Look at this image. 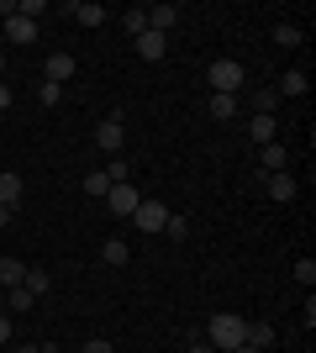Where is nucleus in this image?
Wrapping results in <instances>:
<instances>
[{
	"label": "nucleus",
	"instance_id": "f257e3e1",
	"mask_svg": "<svg viewBox=\"0 0 316 353\" xmlns=\"http://www.w3.org/2000/svg\"><path fill=\"white\" fill-rule=\"evenodd\" d=\"M242 332H248V316H238V311H216L206 322V343L216 353H232V348H242Z\"/></svg>",
	"mask_w": 316,
	"mask_h": 353
},
{
	"label": "nucleus",
	"instance_id": "f03ea898",
	"mask_svg": "<svg viewBox=\"0 0 316 353\" xmlns=\"http://www.w3.org/2000/svg\"><path fill=\"white\" fill-rule=\"evenodd\" d=\"M206 79H211V95H238V90L248 85V69H242L238 59H216L206 69Z\"/></svg>",
	"mask_w": 316,
	"mask_h": 353
},
{
	"label": "nucleus",
	"instance_id": "7ed1b4c3",
	"mask_svg": "<svg viewBox=\"0 0 316 353\" xmlns=\"http://www.w3.org/2000/svg\"><path fill=\"white\" fill-rule=\"evenodd\" d=\"M132 221H137V232H164V221H169V206H164V201H137Z\"/></svg>",
	"mask_w": 316,
	"mask_h": 353
},
{
	"label": "nucleus",
	"instance_id": "20e7f679",
	"mask_svg": "<svg viewBox=\"0 0 316 353\" xmlns=\"http://www.w3.org/2000/svg\"><path fill=\"white\" fill-rule=\"evenodd\" d=\"M121 143H127V127H121V117H105L101 127H95V148L116 159V153H121Z\"/></svg>",
	"mask_w": 316,
	"mask_h": 353
},
{
	"label": "nucleus",
	"instance_id": "39448f33",
	"mask_svg": "<svg viewBox=\"0 0 316 353\" xmlns=\"http://www.w3.org/2000/svg\"><path fill=\"white\" fill-rule=\"evenodd\" d=\"M137 201H143V195H137V185H111V190H105V206H111V216H132Z\"/></svg>",
	"mask_w": 316,
	"mask_h": 353
},
{
	"label": "nucleus",
	"instance_id": "423d86ee",
	"mask_svg": "<svg viewBox=\"0 0 316 353\" xmlns=\"http://www.w3.org/2000/svg\"><path fill=\"white\" fill-rule=\"evenodd\" d=\"M174 27H180V6H148V32L169 37Z\"/></svg>",
	"mask_w": 316,
	"mask_h": 353
},
{
	"label": "nucleus",
	"instance_id": "0eeeda50",
	"mask_svg": "<svg viewBox=\"0 0 316 353\" xmlns=\"http://www.w3.org/2000/svg\"><path fill=\"white\" fill-rule=\"evenodd\" d=\"M74 69H79L74 53H53V59H48V85H63V79H74Z\"/></svg>",
	"mask_w": 316,
	"mask_h": 353
},
{
	"label": "nucleus",
	"instance_id": "6e6552de",
	"mask_svg": "<svg viewBox=\"0 0 316 353\" xmlns=\"http://www.w3.org/2000/svg\"><path fill=\"white\" fill-rule=\"evenodd\" d=\"M306 90H311V79H306V69H285L280 74V90H274V95H280V101H295V95H306Z\"/></svg>",
	"mask_w": 316,
	"mask_h": 353
},
{
	"label": "nucleus",
	"instance_id": "1a4fd4ad",
	"mask_svg": "<svg viewBox=\"0 0 316 353\" xmlns=\"http://www.w3.org/2000/svg\"><path fill=\"white\" fill-rule=\"evenodd\" d=\"M264 190H269L274 201H295V174H290V169H280V174H264Z\"/></svg>",
	"mask_w": 316,
	"mask_h": 353
},
{
	"label": "nucleus",
	"instance_id": "9d476101",
	"mask_svg": "<svg viewBox=\"0 0 316 353\" xmlns=\"http://www.w3.org/2000/svg\"><path fill=\"white\" fill-rule=\"evenodd\" d=\"M6 37H11L16 48L37 43V21H27V16H11V21H6Z\"/></svg>",
	"mask_w": 316,
	"mask_h": 353
},
{
	"label": "nucleus",
	"instance_id": "9b49d317",
	"mask_svg": "<svg viewBox=\"0 0 316 353\" xmlns=\"http://www.w3.org/2000/svg\"><path fill=\"white\" fill-rule=\"evenodd\" d=\"M132 43H137V53H143L148 63H158L169 53V37H158V32H143V37H132Z\"/></svg>",
	"mask_w": 316,
	"mask_h": 353
},
{
	"label": "nucleus",
	"instance_id": "f8f14e48",
	"mask_svg": "<svg viewBox=\"0 0 316 353\" xmlns=\"http://www.w3.org/2000/svg\"><path fill=\"white\" fill-rule=\"evenodd\" d=\"M280 169H290L285 143H264V163H258V174H280Z\"/></svg>",
	"mask_w": 316,
	"mask_h": 353
},
{
	"label": "nucleus",
	"instance_id": "ddd939ff",
	"mask_svg": "<svg viewBox=\"0 0 316 353\" xmlns=\"http://www.w3.org/2000/svg\"><path fill=\"white\" fill-rule=\"evenodd\" d=\"M248 137H253L258 148L274 143V137H280V121H274V117H258V111H253V121H248Z\"/></svg>",
	"mask_w": 316,
	"mask_h": 353
},
{
	"label": "nucleus",
	"instance_id": "4468645a",
	"mask_svg": "<svg viewBox=\"0 0 316 353\" xmlns=\"http://www.w3.org/2000/svg\"><path fill=\"white\" fill-rule=\"evenodd\" d=\"M69 16H74L79 27H101V21H105V6H90V0H74V6H69Z\"/></svg>",
	"mask_w": 316,
	"mask_h": 353
},
{
	"label": "nucleus",
	"instance_id": "2eb2a0df",
	"mask_svg": "<svg viewBox=\"0 0 316 353\" xmlns=\"http://www.w3.org/2000/svg\"><path fill=\"white\" fill-rule=\"evenodd\" d=\"M127 259H132V248H127V243H121V237H105V243H101V264L121 269V264H127Z\"/></svg>",
	"mask_w": 316,
	"mask_h": 353
},
{
	"label": "nucleus",
	"instance_id": "dca6fc26",
	"mask_svg": "<svg viewBox=\"0 0 316 353\" xmlns=\"http://www.w3.org/2000/svg\"><path fill=\"white\" fill-rule=\"evenodd\" d=\"M242 343H248V348H258V353H269V343H274V327H269V322H248Z\"/></svg>",
	"mask_w": 316,
	"mask_h": 353
},
{
	"label": "nucleus",
	"instance_id": "f3484780",
	"mask_svg": "<svg viewBox=\"0 0 316 353\" xmlns=\"http://www.w3.org/2000/svg\"><path fill=\"white\" fill-rule=\"evenodd\" d=\"M21 280H27V264H21V259H0V285H6V290H16Z\"/></svg>",
	"mask_w": 316,
	"mask_h": 353
},
{
	"label": "nucleus",
	"instance_id": "a211bd4d",
	"mask_svg": "<svg viewBox=\"0 0 316 353\" xmlns=\"http://www.w3.org/2000/svg\"><path fill=\"white\" fill-rule=\"evenodd\" d=\"M0 206H21V174H0Z\"/></svg>",
	"mask_w": 316,
	"mask_h": 353
},
{
	"label": "nucleus",
	"instance_id": "6ab92c4d",
	"mask_svg": "<svg viewBox=\"0 0 316 353\" xmlns=\"http://www.w3.org/2000/svg\"><path fill=\"white\" fill-rule=\"evenodd\" d=\"M301 37H306V32L295 27V21H280V27H274V43L285 48V53H295V48H301Z\"/></svg>",
	"mask_w": 316,
	"mask_h": 353
},
{
	"label": "nucleus",
	"instance_id": "aec40b11",
	"mask_svg": "<svg viewBox=\"0 0 316 353\" xmlns=\"http://www.w3.org/2000/svg\"><path fill=\"white\" fill-rule=\"evenodd\" d=\"M121 27H127V37H143L148 32V6H132V11L121 16Z\"/></svg>",
	"mask_w": 316,
	"mask_h": 353
},
{
	"label": "nucleus",
	"instance_id": "412c9836",
	"mask_svg": "<svg viewBox=\"0 0 316 353\" xmlns=\"http://www.w3.org/2000/svg\"><path fill=\"white\" fill-rule=\"evenodd\" d=\"M206 111H211L216 121H232V117H238V95H211Z\"/></svg>",
	"mask_w": 316,
	"mask_h": 353
},
{
	"label": "nucleus",
	"instance_id": "4be33fe9",
	"mask_svg": "<svg viewBox=\"0 0 316 353\" xmlns=\"http://www.w3.org/2000/svg\"><path fill=\"white\" fill-rule=\"evenodd\" d=\"M21 285H27L32 295H48V290H53V274H48V269H32V264H27V280H21Z\"/></svg>",
	"mask_w": 316,
	"mask_h": 353
},
{
	"label": "nucleus",
	"instance_id": "5701e85b",
	"mask_svg": "<svg viewBox=\"0 0 316 353\" xmlns=\"http://www.w3.org/2000/svg\"><path fill=\"white\" fill-rule=\"evenodd\" d=\"M105 190H111V179H105V169L85 174V195H90V201H105Z\"/></svg>",
	"mask_w": 316,
	"mask_h": 353
},
{
	"label": "nucleus",
	"instance_id": "b1692460",
	"mask_svg": "<svg viewBox=\"0 0 316 353\" xmlns=\"http://www.w3.org/2000/svg\"><path fill=\"white\" fill-rule=\"evenodd\" d=\"M105 179H111V185H127V179H132V163L116 153V159H111V169H105Z\"/></svg>",
	"mask_w": 316,
	"mask_h": 353
},
{
	"label": "nucleus",
	"instance_id": "393cba45",
	"mask_svg": "<svg viewBox=\"0 0 316 353\" xmlns=\"http://www.w3.org/2000/svg\"><path fill=\"white\" fill-rule=\"evenodd\" d=\"M295 285H301V290L316 285V259H301V264H295Z\"/></svg>",
	"mask_w": 316,
	"mask_h": 353
},
{
	"label": "nucleus",
	"instance_id": "a878e982",
	"mask_svg": "<svg viewBox=\"0 0 316 353\" xmlns=\"http://www.w3.org/2000/svg\"><path fill=\"white\" fill-rule=\"evenodd\" d=\"M164 232L174 237V243H185V237H190V221H185V216H174V211H169V221H164Z\"/></svg>",
	"mask_w": 316,
	"mask_h": 353
},
{
	"label": "nucleus",
	"instance_id": "bb28decb",
	"mask_svg": "<svg viewBox=\"0 0 316 353\" xmlns=\"http://www.w3.org/2000/svg\"><path fill=\"white\" fill-rule=\"evenodd\" d=\"M32 306H37V295H32L27 285H16L11 290V311H32Z\"/></svg>",
	"mask_w": 316,
	"mask_h": 353
},
{
	"label": "nucleus",
	"instance_id": "cd10ccee",
	"mask_svg": "<svg viewBox=\"0 0 316 353\" xmlns=\"http://www.w3.org/2000/svg\"><path fill=\"white\" fill-rule=\"evenodd\" d=\"M253 105H258V117H274V105H280V95H274V90H258V95H253Z\"/></svg>",
	"mask_w": 316,
	"mask_h": 353
},
{
	"label": "nucleus",
	"instance_id": "c85d7f7f",
	"mask_svg": "<svg viewBox=\"0 0 316 353\" xmlns=\"http://www.w3.org/2000/svg\"><path fill=\"white\" fill-rule=\"evenodd\" d=\"M37 101H43V105H59V101H63V85H48V79H43V90H37Z\"/></svg>",
	"mask_w": 316,
	"mask_h": 353
},
{
	"label": "nucleus",
	"instance_id": "c756f323",
	"mask_svg": "<svg viewBox=\"0 0 316 353\" xmlns=\"http://www.w3.org/2000/svg\"><path fill=\"white\" fill-rule=\"evenodd\" d=\"M85 353H116V348H111L105 338H90V343H85Z\"/></svg>",
	"mask_w": 316,
	"mask_h": 353
},
{
	"label": "nucleus",
	"instance_id": "7c9ffc66",
	"mask_svg": "<svg viewBox=\"0 0 316 353\" xmlns=\"http://www.w3.org/2000/svg\"><path fill=\"white\" fill-rule=\"evenodd\" d=\"M11 343V316H0V348Z\"/></svg>",
	"mask_w": 316,
	"mask_h": 353
},
{
	"label": "nucleus",
	"instance_id": "2f4dec72",
	"mask_svg": "<svg viewBox=\"0 0 316 353\" xmlns=\"http://www.w3.org/2000/svg\"><path fill=\"white\" fill-rule=\"evenodd\" d=\"M0 111H11V85L0 79Z\"/></svg>",
	"mask_w": 316,
	"mask_h": 353
},
{
	"label": "nucleus",
	"instance_id": "473e14b6",
	"mask_svg": "<svg viewBox=\"0 0 316 353\" xmlns=\"http://www.w3.org/2000/svg\"><path fill=\"white\" fill-rule=\"evenodd\" d=\"M185 353H216V348H211L206 338H196V343H190V348H185Z\"/></svg>",
	"mask_w": 316,
	"mask_h": 353
},
{
	"label": "nucleus",
	"instance_id": "72a5a7b5",
	"mask_svg": "<svg viewBox=\"0 0 316 353\" xmlns=\"http://www.w3.org/2000/svg\"><path fill=\"white\" fill-rule=\"evenodd\" d=\"M16 353H43V348H37V343H16Z\"/></svg>",
	"mask_w": 316,
	"mask_h": 353
},
{
	"label": "nucleus",
	"instance_id": "f704fd0d",
	"mask_svg": "<svg viewBox=\"0 0 316 353\" xmlns=\"http://www.w3.org/2000/svg\"><path fill=\"white\" fill-rule=\"evenodd\" d=\"M0 227H11V206H0Z\"/></svg>",
	"mask_w": 316,
	"mask_h": 353
},
{
	"label": "nucleus",
	"instance_id": "c9c22d12",
	"mask_svg": "<svg viewBox=\"0 0 316 353\" xmlns=\"http://www.w3.org/2000/svg\"><path fill=\"white\" fill-rule=\"evenodd\" d=\"M0 79H6V48H0Z\"/></svg>",
	"mask_w": 316,
	"mask_h": 353
},
{
	"label": "nucleus",
	"instance_id": "e433bc0d",
	"mask_svg": "<svg viewBox=\"0 0 316 353\" xmlns=\"http://www.w3.org/2000/svg\"><path fill=\"white\" fill-rule=\"evenodd\" d=\"M232 353H258V348H248V343H242V348H232Z\"/></svg>",
	"mask_w": 316,
	"mask_h": 353
},
{
	"label": "nucleus",
	"instance_id": "4c0bfd02",
	"mask_svg": "<svg viewBox=\"0 0 316 353\" xmlns=\"http://www.w3.org/2000/svg\"><path fill=\"white\" fill-rule=\"evenodd\" d=\"M43 353H53V348H43Z\"/></svg>",
	"mask_w": 316,
	"mask_h": 353
}]
</instances>
